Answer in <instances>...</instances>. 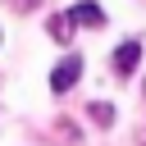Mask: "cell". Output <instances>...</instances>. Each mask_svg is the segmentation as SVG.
<instances>
[{"label":"cell","mask_w":146,"mask_h":146,"mask_svg":"<svg viewBox=\"0 0 146 146\" xmlns=\"http://www.w3.org/2000/svg\"><path fill=\"white\" fill-rule=\"evenodd\" d=\"M78 78H82V55L73 50V55H64V59L50 68V91H55V96H64V91H68Z\"/></svg>","instance_id":"6da1fadb"},{"label":"cell","mask_w":146,"mask_h":146,"mask_svg":"<svg viewBox=\"0 0 146 146\" xmlns=\"http://www.w3.org/2000/svg\"><path fill=\"white\" fill-rule=\"evenodd\" d=\"M137 59H141V41L128 36V41L114 50V73H119V78H132V73H137Z\"/></svg>","instance_id":"7a4b0ae2"},{"label":"cell","mask_w":146,"mask_h":146,"mask_svg":"<svg viewBox=\"0 0 146 146\" xmlns=\"http://www.w3.org/2000/svg\"><path fill=\"white\" fill-rule=\"evenodd\" d=\"M73 27H78V23H73V14H68V9H64V14H50V23H46L50 41H59V46H68V41H73Z\"/></svg>","instance_id":"3957f363"},{"label":"cell","mask_w":146,"mask_h":146,"mask_svg":"<svg viewBox=\"0 0 146 146\" xmlns=\"http://www.w3.org/2000/svg\"><path fill=\"white\" fill-rule=\"evenodd\" d=\"M68 14H73V23H82V27H100V23H105L100 5H91V0H78V5L68 9Z\"/></svg>","instance_id":"277c9868"},{"label":"cell","mask_w":146,"mask_h":146,"mask_svg":"<svg viewBox=\"0 0 146 146\" xmlns=\"http://www.w3.org/2000/svg\"><path fill=\"white\" fill-rule=\"evenodd\" d=\"M87 110H91V123H100V128H110V123H114V105H105V100H91Z\"/></svg>","instance_id":"5b68a950"},{"label":"cell","mask_w":146,"mask_h":146,"mask_svg":"<svg viewBox=\"0 0 146 146\" xmlns=\"http://www.w3.org/2000/svg\"><path fill=\"white\" fill-rule=\"evenodd\" d=\"M32 5H41V0H18V9H32Z\"/></svg>","instance_id":"8992f818"}]
</instances>
